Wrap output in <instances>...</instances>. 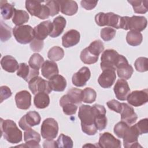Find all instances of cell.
Listing matches in <instances>:
<instances>
[{
    "instance_id": "7402d4cb",
    "label": "cell",
    "mask_w": 148,
    "mask_h": 148,
    "mask_svg": "<svg viewBox=\"0 0 148 148\" xmlns=\"http://www.w3.org/2000/svg\"><path fill=\"white\" fill-rule=\"evenodd\" d=\"M122 110L120 112L121 120L128 125L134 124L138 119V116L134 108L126 103H122Z\"/></svg>"
},
{
    "instance_id": "e575fe53",
    "label": "cell",
    "mask_w": 148,
    "mask_h": 148,
    "mask_svg": "<svg viewBox=\"0 0 148 148\" xmlns=\"http://www.w3.org/2000/svg\"><path fill=\"white\" fill-rule=\"evenodd\" d=\"M29 20V15L28 13L24 10H14V13L12 18L13 23L16 26L22 25Z\"/></svg>"
},
{
    "instance_id": "d590c367",
    "label": "cell",
    "mask_w": 148,
    "mask_h": 148,
    "mask_svg": "<svg viewBox=\"0 0 148 148\" xmlns=\"http://www.w3.org/2000/svg\"><path fill=\"white\" fill-rule=\"evenodd\" d=\"M82 92L83 90L81 89L72 88L68 91L66 95L70 102L76 105H79L82 102Z\"/></svg>"
},
{
    "instance_id": "8992f818",
    "label": "cell",
    "mask_w": 148,
    "mask_h": 148,
    "mask_svg": "<svg viewBox=\"0 0 148 148\" xmlns=\"http://www.w3.org/2000/svg\"><path fill=\"white\" fill-rule=\"evenodd\" d=\"M13 34L17 42L23 45L31 43L35 38L34 28L29 25L14 27Z\"/></svg>"
},
{
    "instance_id": "603a6c76",
    "label": "cell",
    "mask_w": 148,
    "mask_h": 148,
    "mask_svg": "<svg viewBox=\"0 0 148 148\" xmlns=\"http://www.w3.org/2000/svg\"><path fill=\"white\" fill-rule=\"evenodd\" d=\"M39 73V70L31 68L29 65H28L24 62H22L19 64V67L17 72V75L22 77L27 82H28L33 77L37 76Z\"/></svg>"
},
{
    "instance_id": "8d00e7d4",
    "label": "cell",
    "mask_w": 148,
    "mask_h": 148,
    "mask_svg": "<svg viewBox=\"0 0 148 148\" xmlns=\"http://www.w3.org/2000/svg\"><path fill=\"white\" fill-rule=\"evenodd\" d=\"M132 6L134 11L136 13L145 14L147 10L148 1H128Z\"/></svg>"
},
{
    "instance_id": "7a4b0ae2",
    "label": "cell",
    "mask_w": 148,
    "mask_h": 148,
    "mask_svg": "<svg viewBox=\"0 0 148 148\" xmlns=\"http://www.w3.org/2000/svg\"><path fill=\"white\" fill-rule=\"evenodd\" d=\"M1 135L10 143H18L22 140L23 133L12 120L1 119Z\"/></svg>"
},
{
    "instance_id": "7c38bea8",
    "label": "cell",
    "mask_w": 148,
    "mask_h": 148,
    "mask_svg": "<svg viewBox=\"0 0 148 148\" xmlns=\"http://www.w3.org/2000/svg\"><path fill=\"white\" fill-rule=\"evenodd\" d=\"M139 134L134 125L129 127L125 131L123 139L125 148L142 147L138 142Z\"/></svg>"
},
{
    "instance_id": "7bdbcfd3",
    "label": "cell",
    "mask_w": 148,
    "mask_h": 148,
    "mask_svg": "<svg viewBox=\"0 0 148 148\" xmlns=\"http://www.w3.org/2000/svg\"><path fill=\"white\" fill-rule=\"evenodd\" d=\"M12 36L11 28L1 20V40L5 42L9 40Z\"/></svg>"
},
{
    "instance_id": "ac0fdd59",
    "label": "cell",
    "mask_w": 148,
    "mask_h": 148,
    "mask_svg": "<svg viewBox=\"0 0 148 148\" xmlns=\"http://www.w3.org/2000/svg\"><path fill=\"white\" fill-rule=\"evenodd\" d=\"M35 38L43 40L50 34L53 30V23L47 20L39 23L34 28Z\"/></svg>"
},
{
    "instance_id": "277c9868",
    "label": "cell",
    "mask_w": 148,
    "mask_h": 148,
    "mask_svg": "<svg viewBox=\"0 0 148 148\" xmlns=\"http://www.w3.org/2000/svg\"><path fill=\"white\" fill-rule=\"evenodd\" d=\"M125 58L124 56L119 54L115 50H105L101 56V68L102 71L106 69H112L116 71L118 65Z\"/></svg>"
},
{
    "instance_id": "f35d334b",
    "label": "cell",
    "mask_w": 148,
    "mask_h": 148,
    "mask_svg": "<svg viewBox=\"0 0 148 148\" xmlns=\"http://www.w3.org/2000/svg\"><path fill=\"white\" fill-rule=\"evenodd\" d=\"M97 98L96 91L91 87H87L83 90L82 101L87 103L94 102Z\"/></svg>"
},
{
    "instance_id": "484cf974",
    "label": "cell",
    "mask_w": 148,
    "mask_h": 148,
    "mask_svg": "<svg viewBox=\"0 0 148 148\" xmlns=\"http://www.w3.org/2000/svg\"><path fill=\"white\" fill-rule=\"evenodd\" d=\"M59 71L57 64L53 61L46 60L41 67L42 75L46 79H50L53 76L58 74Z\"/></svg>"
},
{
    "instance_id": "8fae6325",
    "label": "cell",
    "mask_w": 148,
    "mask_h": 148,
    "mask_svg": "<svg viewBox=\"0 0 148 148\" xmlns=\"http://www.w3.org/2000/svg\"><path fill=\"white\" fill-rule=\"evenodd\" d=\"M127 100L131 106H140L148 101V90L146 88L142 90L134 91L128 94Z\"/></svg>"
},
{
    "instance_id": "836d02e7",
    "label": "cell",
    "mask_w": 148,
    "mask_h": 148,
    "mask_svg": "<svg viewBox=\"0 0 148 148\" xmlns=\"http://www.w3.org/2000/svg\"><path fill=\"white\" fill-rule=\"evenodd\" d=\"M143 40L142 34L140 32L130 31L126 35L127 43L132 46H137L141 44Z\"/></svg>"
},
{
    "instance_id": "6da1fadb",
    "label": "cell",
    "mask_w": 148,
    "mask_h": 148,
    "mask_svg": "<svg viewBox=\"0 0 148 148\" xmlns=\"http://www.w3.org/2000/svg\"><path fill=\"white\" fill-rule=\"evenodd\" d=\"M95 111L93 106L82 105L79 107L78 117L81 121L82 130L88 135H94L97 128L94 123Z\"/></svg>"
},
{
    "instance_id": "cb8c5ba5",
    "label": "cell",
    "mask_w": 148,
    "mask_h": 148,
    "mask_svg": "<svg viewBox=\"0 0 148 148\" xmlns=\"http://www.w3.org/2000/svg\"><path fill=\"white\" fill-rule=\"evenodd\" d=\"M80 39L79 31L76 29L68 31L62 37V45L66 48L71 47L77 45Z\"/></svg>"
},
{
    "instance_id": "83f0119b",
    "label": "cell",
    "mask_w": 148,
    "mask_h": 148,
    "mask_svg": "<svg viewBox=\"0 0 148 148\" xmlns=\"http://www.w3.org/2000/svg\"><path fill=\"white\" fill-rule=\"evenodd\" d=\"M49 83L51 90L54 91H63L66 87V79L64 76L58 74L56 75L49 79Z\"/></svg>"
},
{
    "instance_id": "bcb514c9",
    "label": "cell",
    "mask_w": 148,
    "mask_h": 148,
    "mask_svg": "<svg viewBox=\"0 0 148 148\" xmlns=\"http://www.w3.org/2000/svg\"><path fill=\"white\" fill-rule=\"evenodd\" d=\"M134 126L139 135L146 134L148 132V119L147 118L141 119Z\"/></svg>"
},
{
    "instance_id": "e0dca14e",
    "label": "cell",
    "mask_w": 148,
    "mask_h": 148,
    "mask_svg": "<svg viewBox=\"0 0 148 148\" xmlns=\"http://www.w3.org/2000/svg\"><path fill=\"white\" fill-rule=\"evenodd\" d=\"M24 140L25 142L24 145L17 146L16 147H40L39 143L40 141V136L38 132L32 128L25 131L24 133Z\"/></svg>"
},
{
    "instance_id": "d6986e66",
    "label": "cell",
    "mask_w": 148,
    "mask_h": 148,
    "mask_svg": "<svg viewBox=\"0 0 148 148\" xmlns=\"http://www.w3.org/2000/svg\"><path fill=\"white\" fill-rule=\"evenodd\" d=\"M91 72L87 66L81 68L76 73H74L72 77V84L76 87H83L90 79Z\"/></svg>"
},
{
    "instance_id": "816d5d0a",
    "label": "cell",
    "mask_w": 148,
    "mask_h": 148,
    "mask_svg": "<svg viewBox=\"0 0 148 148\" xmlns=\"http://www.w3.org/2000/svg\"><path fill=\"white\" fill-rule=\"evenodd\" d=\"M98 1H86L83 0L80 2L81 6L86 10H90L93 9L97 5Z\"/></svg>"
},
{
    "instance_id": "ab89813d",
    "label": "cell",
    "mask_w": 148,
    "mask_h": 148,
    "mask_svg": "<svg viewBox=\"0 0 148 148\" xmlns=\"http://www.w3.org/2000/svg\"><path fill=\"white\" fill-rule=\"evenodd\" d=\"M44 63V58L38 53L33 54L28 61L29 65L35 69L39 70Z\"/></svg>"
},
{
    "instance_id": "f1b7e54d",
    "label": "cell",
    "mask_w": 148,
    "mask_h": 148,
    "mask_svg": "<svg viewBox=\"0 0 148 148\" xmlns=\"http://www.w3.org/2000/svg\"><path fill=\"white\" fill-rule=\"evenodd\" d=\"M1 65L3 70L10 73L14 72L19 67L17 60L10 55H6L2 57L1 61Z\"/></svg>"
},
{
    "instance_id": "ee69618b",
    "label": "cell",
    "mask_w": 148,
    "mask_h": 148,
    "mask_svg": "<svg viewBox=\"0 0 148 148\" xmlns=\"http://www.w3.org/2000/svg\"><path fill=\"white\" fill-rule=\"evenodd\" d=\"M130 127L129 125H128L125 122L121 121L119 123H117L114 127V133L116 135L117 137L119 138H123L125 131Z\"/></svg>"
},
{
    "instance_id": "60d3db41",
    "label": "cell",
    "mask_w": 148,
    "mask_h": 148,
    "mask_svg": "<svg viewBox=\"0 0 148 148\" xmlns=\"http://www.w3.org/2000/svg\"><path fill=\"white\" fill-rule=\"evenodd\" d=\"M56 142L57 147L72 148L73 145V140H72L71 138L63 134H60Z\"/></svg>"
},
{
    "instance_id": "30bf717a",
    "label": "cell",
    "mask_w": 148,
    "mask_h": 148,
    "mask_svg": "<svg viewBox=\"0 0 148 148\" xmlns=\"http://www.w3.org/2000/svg\"><path fill=\"white\" fill-rule=\"evenodd\" d=\"M41 117L38 112L30 111L24 115L19 120V127L23 130L27 131L32 127L39 125L40 123Z\"/></svg>"
},
{
    "instance_id": "5bb4252c",
    "label": "cell",
    "mask_w": 148,
    "mask_h": 148,
    "mask_svg": "<svg viewBox=\"0 0 148 148\" xmlns=\"http://www.w3.org/2000/svg\"><path fill=\"white\" fill-rule=\"evenodd\" d=\"M147 21L145 17L140 16H133L128 17L127 21V30L141 32L147 27Z\"/></svg>"
},
{
    "instance_id": "2e32d148",
    "label": "cell",
    "mask_w": 148,
    "mask_h": 148,
    "mask_svg": "<svg viewBox=\"0 0 148 148\" xmlns=\"http://www.w3.org/2000/svg\"><path fill=\"white\" fill-rule=\"evenodd\" d=\"M116 79L115 70L106 69L103 70L98 79V82L101 87L103 88H109L114 83Z\"/></svg>"
},
{
    "instance_id": "3957f363",
    "label": "cell",
    "mask_w": 148,
    "mask_h": 148,
    "mask_svg": "<svg viewBox=\"0 0 148 148\" xmlns=\"http://www.w3.org/2000/svg\"><path fill=\"white\" fill-rule=\"evenodd\" d=\"M103 50V42L100 40H95L81 51L80 60L86 64H95L98 61L99 56Z\"/></svg>"
},
{
    "instance_id": "ba28073f",
    "label": "cell",
    "mask_w": 148,
    "mask_h": 148,
    "mask_svg": "<svg viewBox=\"0 0 148 148\" xmlns=\"http://www.w3.org/2000/svg\"><path fill=\"white\" fill-rule=\"evenodd\" d=\"M58 132V124L53 118H47L42 123L40 133L43 138L47 140L54 139Z\"/></svg>"
},
{
    "instance_id": "ffe728a7",
    "label": "cell",
    "mask_w": 148,
    "mask_h": 148,
    "mask_svg": "<svg viewBox=\"0 0 148 148\" xmlns=\"http://www.w3.org/2000/svg\"><path fill=\"white\" fill-rule=\"evenodd\" d=\"M113 90L116 97L120 101H125L128 94L130 93L129 85L125 79H118L115 83Z\"/></svg>"
},
{
    "instance_id": "44dd1931",
    "label": "cell",
    "mask_w": 148,
    "mask_h": 148,
    "mask_svg": "<svg viewBox=\"0 0 148 148\" xmlns=\"http://www.w3.org/2000/svg\"><path fill=\"white\" fill-rule=\"evenodd\" d=\"M15 102L17 108L22 110H27L31 105V95L27 90H22L16 93Z\"/></svg>"
},
{
    "instance_id": "74e56055",
    "label": "cell",
    "mask_w": 148,
    "mask_h": 148,
    "mask_svg": "<svg viewBox=\"0 0 148 148\" xmlns=\"http://www.w3.org/2000/svg\"><path fill=\"white\" fill-rule=\"evenodd\" d=\"M64 56V51L59 46H53L47 53L48 58L53 61L61 60Z\"/></svg>"
},
{
    "instance_id": "681fc988",
    "label": "cell",
    "mask_w": 148,
    "mask_h": 148,
    "mask_svg": "<svg viewBox=\"0 0 148 148\" xmlns=\"http://www.w3.org/2000/svg\"><path fill=\"white\" fill-rule=\"evenodd\" d=\"M12 93L10 89L6 86H2L0 87V98L1 103L4 100L9 98L11 97Z\"/></svg>"
},
{
    "instance_id": "52a82bcc",
    "label": "cell",
    "mask_w": 148,
    "mask_h": 148,
    "mask_svg": "<svg viewBox=\"0 0 148 148\" xmlns=\"http://www.w3.org/2000/svg\"><path fill=\"white\" fill-rule=\"evenodd\" d=\"M121 16L112 12H99L95 16V21L97 24L100 27L108 25L116 29L120 28Z\"/></svg>"
},
{
    "instance_id": "c3c4849f",
    "label": "cell",
    "mask_w": 148,
    "mask_h": 148,
    "mask_svg": "<svg viewBox=\"0 0 148 148\" xmlns=\"http://www.w3.org/2000/svg\"><path fill=\"white\" fill-rule=\"evenodd\" d=\"M106 105L110 110H113L116 113H120L122 110V103L119 102L116 99H112L110 101H109L106 102Z\"/></svg>"
},
{
    "instance_id": "d6a6232c",
    "label": "cell",
    "mask_w": 148,
    "mask_h": 148,
    "mask_svg": "<svg viewBox=\"0 0 148 148\" xmlns=\"http://www.w3.org/2000/svg\"><path fill=\"white\" fill-rule=\"evenodd\" d=\"M0 4L1 14L4 20H9L13 16L16 10L13 5L9 3L7 1H1Z\"/></svg>"
},
{
    "instance_id": "4316f807",
    "label": "cell",
    "mask_w": 148,
    "mask_h": 148,
    "mask_svg": "<svg viewBox=\"0 0 148 148\" xmlns=\"http://www.w3.org/2000/svg\"><path fill=\"white\" fill-rule=\"evenodd\" d=\"M58 1L62 13L67 16H72L77 13L78 5L75 1L71 0H60Z\"/></svg>"
},
{
    "instance_id": "4dcf8cb0",
    "label": "cell",
    "mask_w": 148,
    "mask_h": 148,
    "mask_svg": "<svg viewBox=\"0 0 148 148\" xmlns=\"http://www.w3.org/2000/svg\"><path fill=\"white\" fill-rule=\"evenodd\" d=\"M60 105L62 108L63 112L66 115H73L76 113L77 106L69 100L66 94L63 95L60 100Z\"/></svg>"
},
{
    "instance_id": "4fadbf2b",
    "label": "cell",
    "mask_w": 148,
    "mask_h": 148,
    "mask_svg": "<svg viewBox=\"0 0 148 148\" xmlns=\"http://www.w3.org/2000/svg\"><path fill=\"white\" fill-rule=\"evenodd\" d=\"M98 143V147L103 148H120L121 147V141L108 132L100 134Z\"/></svg>"
},
{
    "instance_id": "d4e9b609",
    "label": "cell",
    "mask_w": 148,
    "mask_h": 148,
    "mask_svg": "<svg viewBox=\"0 0 148 148\" xmlns=\"http://www.w3.org/2000/svg\"><path fill=\"white\" fill-rule=\"evenodd\" d=\"M116 71L118 76L125 80L129 79L134 72L133 67L129 64L126 58L118 65Z\"/></svg>"
},
{
    "instance_id": "9a60e30c",
    "label": "cell",
    "mask_w": 148,
    "mask_h": 148,
    "mask_svg": "<svg viewBox=\"0 0 148 148\" xmlns=\"http://www.w3.org/2000/svg\"><path fill=\"white\" fill-rule=\"evenodd\" d=\"M92 106L95 111L94 120L95 127L99 131H102L106 128L108 123L106 117V109L103 105L99 104H94Z\"/></svg>"
},
{
    "instance_id": "7dc6e473",
    "label": "cell",
    "mask_w": 148,
    "mask_h": 148,
    "mask_svg": "<svg viewBox=\"0 0 148 148\" xmlns=\"http://www.w3.org/2000/svg\"><path fill=\"white\" fill-rule=\"evenodd\" d=\"M46 5L50 10V16H54L58 14L60 10V6L58 1L51 0L46 2Z\"/></svg>"
},
{
    "instance_id": "9c48e42d",
    "label": "cell",
    "mask_w": 148,
    "mask_h": 148,
    "mask_svg": "<svg viewBox=\"0 0 148 148\" xmlns=\"http://www.w3.org/2000/svg\"><path fill=\"white\" fill-rule=\"evenodd\" d=\"M28 87L34 95L40 92H46L49 94L52 91L49 82L38 76L28 82Z\"/></svg>"
},
{
    "instance_id": "1f68e13d",
    "label": "cell",
    "mask_w": 148,
    "mask_h": 148,
    "mask_svg": "<svg viewBox=\"0 0 148 148\" xmlns=\"http://www.w3.org/2000/svg\"><path fill=\"white\" fill-rule=\"evenodd\" d=\"M34 103L36 108L44 109L47 108L50 103V98L46 92H40L35 94Z\"/></svg>"
},
{
    "instance_id": "f546056e",
    "label": "cell",
    "mask_w": 148,
    "mask_h": 148,
    "mask_svg": "<svg viewBox=\"0 0 148 148\" xmlns=\"http://www.w3.org/2000/svg\"><path fill=\"white\" fill-rule=\"evenodd\" d=\"M66 21L65 18L58 16L54 18L53 21V30L49 36L51 38H56L60 36L63 32L65 26Z\"/></svg>"
},
{
    "instance_id": "5b68a950",
    "label": "cell",
    "mask_w": 148,
    "mask_h": 148,
    "mask_svg": "<svg viewBox=\"0 0 148 148\" xmlns=\"http://www.w3.org/2000/svg\"><path fill=\"white\" fill-rule=\"evenodd\" d=\"M44 1L28 0L25 1V8L29 13L40 19L48 18L50 16V10L45 5L42 4Z\"/></svg>"
},
{
    "instance_id": "f907efd6",
    "label": "cell",
    "mask_w": 148,
    "mask_h": 148,
    "mask_svg": "<svg viewBox=\"0 0 148 148\" xmlns=\"http://www.w3.org/2000/svg\"><path fill=\"white\" fill-rule=\"evenodd\" d=\"M44 42L43 40L34 38V40L30 43V47L33 51L39 52L43 49Z\"/></svg>"
},
{
    "instance_id": "b9f144b4",
    "label": "cell",
    "mask_w": 148,
    "mask_h": 148,
    "mask_svg": "<svg viewBox=\"0 0 148 148\" xmlns=\"http://www.w3.org/2000/svg\"><path fill=\"white\" fill-rule=\"evenodd\" d=\"M147 58L140 57L138 58L135 63V69L139 72H145L148 70V63H147Z\"/></svg>"
},
{
    "instance_id": "f6af8a7d",
    "label": "cell",
    "mask_w": 148,
    "mask_h": 148,
    "mask_svg": "<svg viewBox=\"0 0 148 148\" xmlns=\"http://www.w3.org/2000/svg\"><path fill=\"white\" fill-rule=\"evenodd\" d=\"M116 29L111 27H105L101 30V38L106 42L111 40L116 35Z\"/></svg>"
},
{
    "instance_id": "f5cc1de1",
    "label": "cell",
    "mask_w": 148,
    "mask_h": 148,
    "mask_svg": "<svg viewBox=\"0 0 148 148\" xmlns=\"http://www.w3.org/2000/svg\"><path fill=\"white\" fill-rule=\"evenodd\" d=\"M43 147H57V142L53 139L47 140L43 142Z\"/></svg>"
}]
</instances>
